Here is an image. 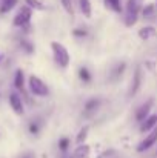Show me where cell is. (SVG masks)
<instances>
[{"label": "cell", "instance_id": "cell-1", "mask_svg": "<svg viewBox=\"0 0 157 158\" xmlns=\"http://www.w3.org/2000/svg\"><path fill=\"white\" fill-rule=\"evenodd\" d=\"M145 0H128L126 3V11H125V25L128 28L134 26L139 20V14L143 9Z\"/></svg>", "mask_w": 157, "mask_h": 158}, {"label": "cell", "instance_id": "cell-7", "mask_svg": "<svg viewBox=\"0 0 157 158\" xmlns=\"http://www.w3.org/2000/svg\"><path fill=\"white\" fill-rule=\"evenodd\" d=\"M9 106L12 107V110H14L17 115H23L25 107H23V102H22V98L19 97V94L12 92V94L9 95Z\"/></svg>", "mask_w": 157, "mask_h": 158}, {"label": "cell", "instance_id": "cell-5", "mask_svg": "<svg viewBox=\"0 0 157 158\" xmlns=\"http://www.w3.org/2000/svg\"><path fill=\"white\" fill-rule=\"evenodd\" d=\"M140 86H142V71H140V66H137L136 71H134L133 80H131V86H129L128 95H129V97L137 95V92L140 91Z\"/></svg>", "mask_w": 157, "mask_h": 158}, {"label": "cell", "instance_id": "cell-29", "mask_svg": "<svg viewBox=\"0 0 157 158\" xmlns=\"http://www.w3.org/2000/svg\"><path fill=\"white\" fill-rule=\"evenodd\" d=\"M156 6H157V3H156Z\"/></svg>", "mask_w": 157, "mask_h": 158}, {"label": "cell", "instance_id": "cell-4", "mask_svg": "<svg viewBox=\"0 0 157 158\" xmlns=\"http://www.w3.org/2000/svg\"><path fill=\"white\" fill-rule=\"evenodd\" d=\"M31 17H33V9H31V8H28V6L25 5V6H22V8L19 9V12L15 14V17H14L12 23H14V26L26 28V26H29Z\"/></svg>", "mask_w": 157, "mask_h": 158}, {"label": "cell", "instance_id": "cell-23", "mask_svg": "<svg viewBox=\"0 0 157 158\" xmlns=\"http://www.w3.org/2000/svg\"><path fill=\"white\" fill-rule=\"evenodd\" d=\"M20 45H22V48H23V49H25L28 54L34 52V46H33V45H31L28 40H22V42H20Z\"/></svg>", "mask_w": 157, "mask_h": 158}, {"label": "cell", "instance_id": "cell-6", "mask_svg": "<svg viewBox=\"0 0 157 158\" xmlns=\"http://www.w3.org/2000/svg\"><path fill=\"white\" fill-rule=\"evenodd\" d=\"M157 143V127L154 131H151L150 132V135L137 146V152H145V151H148V149H151L154 144Z\"/></svg>", "mask_w": 157, "mask_h": 158}, {"label": "cell", "instance_id": "cell-24", "mask_svg": "<svg viewBox=\"0 0 157 158\" xmlns=\"http://www.w3.org/2000/svg\"><path fill=\"white\" fill-rule=\"evenodd\" d=\"M39 131H40L39 123H37V121H31V123H29V132L36 135V134H39Z\"/></svg>", "mask_w": 157, "mask_h": 158}, {"label": "cell", "instance_id": "cell-9", "mask_svg": "<svg viewBox=\"0 0 157 158\" xmlns=\"http://www.w3.org/2000/svg\"><path fill=\"white\" fill-rule=\"evenodd\" d=\"M157 127V115H150L143 123H142V127L140 131L142 132H151Z\"/></svg>", "mask_w": 157, "mask_h": 158}, {"label": "cell", "instance_id": "cell-2", "mask_svg": "<svg viewBox=\"0 0 157 158\" xmlns=\"http://www.w3.org/2000/svg\"><path fill=\"white\" fill-rule=\"evenodd\" d=\"M51 49H52V55H54V61H55L60 68H66V66L69 64V60H71L66 46L62 45L60 42H52Z\"/></svg>", "mask_w": 157, "mask_h": 158}, {"label": "cell", "instance_id": "cell-19", "mask_svg": "<svg viewBox=\"0 0 157 158\" xmlns=\"http://www.w3.org/2000/svg\"><path fill=\"white\" fill-rule=\"evenodd\" d=\"M88 131H89V127L88 126H85L80 132H79V135H77V143L82 146L83 143H85V140H86V135H88Z\"/></svg>", "mask_w": 157, "mask_h": 158}, {"label": "cell", "instance_id": "cell-28", "mask_svg": "<svg viewBox=\"0 0 157 158\" xmlns=\"http://www.w3.org/2000/svg\"><path fill=\"white\" fill-rule=\"evenodd\" d=\"M0 60H2V57H0Z\"/></svg>", "mask_w": 157, "mask_h": 158}, {"label": "cell", "instance_id": "cell-25", "mask_svg": "<svg viewBox=\"0 0 157 158\" xmlns=\"http://www.w3.org/2000/svg\"><path fill=\"white\" fill-rule=\"evenodd\" d=\"M68 146H69V140L68 138H62L60 141H59V148H60V151H68Z\"/></svg>", "mask_w": 157, "mask_h": 158}, {"label": "cell", "instance_id": "cell-8", "mask_svg": "<svg viewBox=\"0 0 157 158\" xmlns=\"http://www.w3.org/2000/svg\"><path fill=\"white\" fill-rule=\"evenodd\" d=\"M151 107H153V102H151V100H148L146 103H143V105L136 110V120L143 123V121L150 117V110H151Z\"/></svg>", "mask_w": 157, "mask_h": 158}, {"label": "cell", "instance_id": "cell-27", "mask_svg": "<svg viewBox=\"0 0 157 158\" xmlns=\"http://www.w3.org/2000/svg\"><path fill=\"white\" fill-rule=\"evenodd\" d=\"M22 158H34V157H33L31 154H26V155H23V157H22Z\"/></svg>", "mask_w": 157, "mask_h": 158}, {"label": "cell", "instance_id": "cell-20", "mask_svg": "<svg viewBox=\"0 0 157 158\" xmlns=\"http://www.w3.org/2000/svg\"><path fill=\"white\" fill-rule=\"evenodd\" d=\"M123 71H125V63H119V64L116 66V69L112 71V78L117 80V78L123 74Z\"/></svg>", "mask_w": 157, "mask_h": 158}, {"label": "cell", "instance_id": "cell-13", "mask_svg": "<svg viewBox=\"0 0 157 158\" xmlns=\"http://www.w3.org/2000/svg\"><path fill=\"white\" fill-rule=\"evenodd\" d=\"M14 86H15L19 91H23L25 77H23V71H22V69H17V71H15V75H14Z\"/></svg>", "mask_w": 157, "mask_h": 158}, {"label": "cell", "instance_id": "cell-10", "mask_svg": "<svg viewBox=\"0 0 157 158\" xmlns=\"http://www.w3.org/2000/svg\"><path fill=\"white\" fill-rule=\"evenodd\" d=\"M79 6H80V11H82V14H83L86 19H91V15H93V6H91V0H79Z\"/></svg>", "mask_w": 157, "mask_h": 158}, {"label": "cell", "instance_id": "cell-15", "mask_svg": "<svg viewBox=\"0 0 157 158\" xmlns=\"http://www.w3.org/2000/svg\"><path fill=\"white\" fill-rule=\"evenodd\" d=\"M97 107H99V100H97V98H91V100H88V102L85 103L83 110H85V114H86V115H91Z\"/></svg>", "mask_w": 157, "mask_h": 158}, {"label": "cell", "instance_id": "cell-16", "mask_svg": "<svg viewBox=\"0 0 157 158\" xmlns=\"http://www.w3.org/2000/svg\"><path fill=\"white\" fill-rule=\"evenodd\" d=\"M15 5H17V0H2V3H0V12L2 14L9 12Z\"/></svg>", "mask_w": 157, "mask_h": 158}, {"label": "cell", "instance_id": "cell-18", "mask_svg": "<svg viewBox=\"0 0 157 158\" xmlns=\"http://www.w3.org/2000/svg\"><path fill=\"white\" fill-rule=\"evenodd\" d=\"M26 6L31 8V9H36V11H43L45 9V5L40 2V0H25Z\"/></svg>", "mask_w": 157, "mask_h": 158}, {"label": "cell", "instance_id": "cell-14", "mask_svg": "<svg viewBox=\"0 0 157 158\" xmlns=\"http://www.w3.org/2000/svg\"><path fill=\"white\" fill-rule=\"evenodd\" d=\"M88 155H89V146L83 144V146H79L74 151V154L71 155V158H88Z\"/></svg>", "mask_w": 157, "mask_h": 158}, {"label": "cell", "instance_id": "cell-11", "mask_svg": "<svg viewBox=\"0 0 157 158\" xmlns=\"http://www.w3.org/2000/svg\"><path fill=\"white\" fill-rule=\"evenodd\" d=\"M156 34H157V31H156V28H153V26H145V28H142L139 31V37L142 40H150V39L156 37Z\"/></svg>", "mask_w": 157, "mask_h": 158}, {"label": "cell", "instance_id": "cell-12", "mask_svg": "<svg viewBox=\"0 0 157 158\" xmlns=\"http://www.w3.org/2000/svg\"><path fill=\"white\" fill-rule=\"evenodd\" d=\"M105 2V6L108 9H111L112 12H117L120 14L123 11V6H122V0H103Z\"/></svg>", "mask_w": 157, "mask_h": 158}, {"label": "cell", "instance_id": "cell-17", "mask_svg": "<svg viewBox=\"0 0 157 158\" xmlns=\"http://www.w3.org/2000/svg\"><path fill=\"white\" fill-rule=\"evenodd\" d=\"M154 11H156V5H154V3H148V5L143 6L142 15H143L145 19H151V17L154 15Z\"/></svg>", "mask_w": 157, "mask_h": 158}, {"label": "cell", "instance_id": "cell-3", "mask_svg": "<svg viewBox=\"0 0 157 158\" xmlns=\"http://www.w3.org/2000/svg\"><path fill=\"white\" fill-rule=\"evenodd\" d=\"M29 91L31 94L37 95V97H46L50 94V89L46 86V83L43 80H40L37 75H31L29 77Z\"/></svg>", "mask_w": 157, "mask_h": 158}, {"label": "cell", "instance_id": "cell-22", "mask_svg": "<svg viewBox=\"0 0 157 158\" xmlns=\"http://www.w3.org/2000/svg\"><path fill=\"white\" fill-rule=\"evenodd\" d=\"M62 6L65 8V11L68 12V14H74V9H72V3H71V0H62Z\"/></svg>", "mask_w": 157, "mask_h": 158}, {"label": "cell", "instance_id": "cell-26", "mask_svg": "<svg viewBox=\"0 0 157 158\" xmlns=\"http://www.w3.org/2000/svg\"><path fill=\"white\" fill-rule=\"evenodd\" d=\"M74 35H80V37H85V35H86V31H82V29H76V31H74Z\"/></svg>", "mask_w": 157, "mask_h": 158}, {"label": "cell", "instance_id": "cell-21", "mask_svg": "<svg viewBox=\"0 0 157 158\" xmlns=\"http://www.w3.org/2000/svg\"><path fill=\"white\" fill-rule=\"evenodd\" d=\"M79 77H80L83 81H89V80H91V74H89V71H88L86 68H80V71H79Z\"/></svg>", "mask_w": 157, "mask_h": 158}]
</instances>
